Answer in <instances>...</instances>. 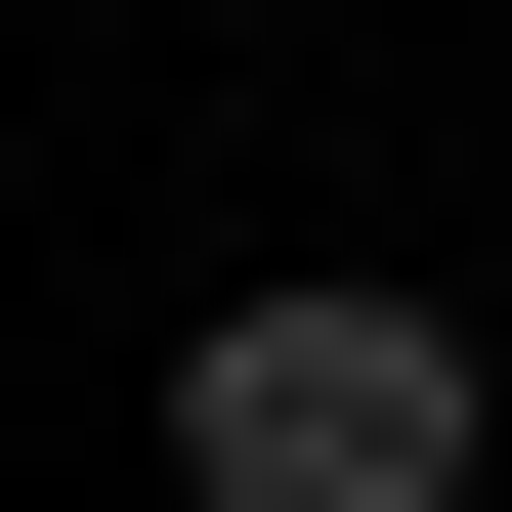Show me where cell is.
<instances>
[{
	"mask_svg": "<svg viewBox=\"0 0 512 512\" xmlns=\"http://www.w3.org/2000/svg\"><path fill=\"white\" fill-rule=\"evenodd\" d=\"M470 470H512V342L384 299V256H256L171 342V512H470Z\"/></svg>",
	"mask_w": 512,
	"mask_h": 512,
	"instance_id": "obj_1",
	"label": "cell"
}]
</instances>
